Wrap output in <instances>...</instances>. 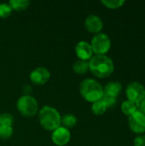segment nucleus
I'll list each match as a JSON object with an SVG mask.
<instances>
[{"mask_svg":"<svg viewBox=\"0 0 145 146\" xmlns=\"http://www.w3.org/2000/svg\"><path fill=\"white\" fill-rule=\"evenodd\" d=\"M89 70L98 78H107L115 70L114 62L106 55H95L90 59Z\"/></svg>","mask_w":145,"mask_h":146,"instance_id":"nucleus-1","label":"nucleus"},{"mask_svg":"<svg viewBox=\"0 0 145 146\" xmlns=\"http://www.w3.org/2000/svg\"><path fill=\"white\" fill-rule=\"evenodd\" d=\"M81 96L88 102H97L101 100L103 96V87L102 85L93 79L84 80L79 86Z\"/></svg>","mask_w":145,"mask_h":146,"instance_id":"nucleus-2","label":"nucleus"},{"mask_svg":"<svg viewBox=\"0 0 145 146\" xmlns=\"http://www.w3.org/2000/svg\"><path fill=\"white\" fill-rule=\"evenodd\" d=\"M40 125L48 131H54L60 127L62 117L56 109L45 105L39 111Z\"/></svg>","mask_w":145,"mask_h":146,"instance_id":"nucleus-3","label":"nucleus"},{"mask_svg":"<svg viewBox=\"0 0 145 146\" xmlns=\"http://www.w3.org/2000/svg\"><path fill=\"white\" fill-rule=\"evenodd\" d=\"M16 106L19 112L26 117H32L35 115L38 110L37 100L30 95L21 96L18 99Z\"/></svg>","mask_w":145,"mask_h":146,"instance_id":"nucleus-4","label":"nucleus"},{"mask_svg":"<svg viewBox=\"0 0 145 146\" xmlns=\"http://www.w3.org/2000/svg\"><path fill=\"white\" fill-rule=\"evenodd\" d=\"M90 44L93 53L96 55H105L111 47V40L106 33H99L92 38Z\"/></svg>","mask_w":145,"mask_h":146,"instance_id":"nucleus-5","label":"nucleus"},{"mask_svg":"<svg viewBox=\"0 0 145 146\" xmlns=\"http://www.w3.org/2000/svg\"><path fill=\"white\" fill-rule=\"evenodd\" d=\"M126 95L127 100L140 104L145 98V87L139 82H131L126 86Z\"/></svg>","mask_w":145,"mask_h":146,"instance_id":"nucleus-6","label":"nucleus"},{"mask_svg":"<svg viewBox=\"0 0 145 146\" xmlns=\"http://www.w3.org/2000/svg\"><path fill=\"white\" fill-rule=\"evenodd\" d=\"M128 126L131 131L137 134H141L145 132V115L140 110L136 111L128 118Z\"/></svg>","mask_w":145,"mask_h":146,"instance_id":"nucleus-7","label":"nucleus"},{"mask_svg":"<svg viewBox=\"0 0 145 146\" xmlns=\"http://www.w3.org/2000/svg\"><path fill=\"white\" fill-rule=\"evenodd\" d=\"M30 80L38 86L44 85L48 82L50 78V73L49 70L44 67H38L34 68L29 75Z\"/></svg>","mask_w":145,"mask_h":146,"instance_id":"nucleus-8","label":"nucleus"},{"mask_svg":"<svg viewBox=\"0 0 145 146\" xmlns=\"http://www.w3.org/2000/svg\"><path fill=\"white\" fill-rule=\"evenodd\" d=\"M52 141L54 144L59 146L66 145L71 139V133L70 131L64 127H59L56 130L53 131L51 135Z\"/></svg>","mask_w":145,"mask_h":146,"instance_id":"nucleus-9","label":"nucleus"},{"mask_svg":"<svg viewBox=\"0 0 145 146\" xmlns=\"http://www.w3.org/2000/svg\"><path fill=\"white\" fill-rule=\"evenodd\" d=\"M85 27L91 33H99L103 27V22L98 15H90L85 20Z\"/></svg>","mask_w":145,"mask_h":146,"instance_id":"nucleus-10","label":"nucleus"},{"mask_svg":"<svg viewBox=\"0 0 145 146\" xmlns=\"http://www.w3.org/2000/svg\"><path fill=\"white\" fill-rule=\"evenodd\" d=\"M75 53L79 60L88 61L92 57V49L90 43L86 41H79L75 46Z\"/></svg>","mask_w":145,"mask_h":146,"instance_id":"nucleus-11","label":"nucleus"},{"mask_svg":"<svg viewBox=\"0 0 145 146\" xmlns=\"http://www.w3.org/2000/svg\"><path fill=\"white\" fill-rule=\"evenodd\" d=\"M122 91V86L118 81H111L109 82L103 87V95L117 98Z\"/></svg>","mask_w":145,"mask_h":146,"instance_id":"nucleus-12","label":"nucleus"},{"mask_svg":"<svg viewBox=\"0 0 145 146\" xmlns=\"http://www.w3.org/2000/svg\"><path fill=\"white\" fill-rule=\"evenodd\" d=\"M139 105H140L139 104L129 100H126L121 104V110L126 115L130 116L136 111L139 110Z\"/></svg>","mask_w":145,"mask_h":146,"instance_id":"nucleus-13","label":"nucleus"},{"mask_svg":"<svg viewBox=\"0 0 145 146\" xmlns=\"http://www.w3.org/2000/svg\"><path fill=\"white\" fill-rule=\"evenodd\" d=\"M73 69L78 74H84L89 70V62L88 61L77 60L73 65Z\"/></svg>","mask_w":145,"mask_h":146,"instance_id":"nucleus-14","label":"nucleus"},{"mask_svg":"<svg viewBox=\"0 0 145 146\" xmlns=\"http://www.w3.org/2000/svg\"><path fill=\"white\" fill-rule=\"evenodd\" d=\"M9 4L12 8V9H15L16 11H21L26 9L30 5L29 0H10L9 2Z\"/></svg>","mask_w":145,"mask_h":146,"instance_id":"nucleus-15","label":"nucleus"},{"mask_svg":"<svg viewBox=\"0 0 145 146\" xmlns=\"http://www.w3.org/2000/svg\"><path fill=\"white\" fill-rule=\"evenodd\" d=\"M107 106L102 100H98L97 102H94L91 105V111L96 115H101L104 114L107 110Z\"/></svg>","mask_w":145,"mask_h":146,"instance_id":"nucleus-16","label":"nucleus"},{"mask_svg":"<svg viewBox=\"0 0 145 146\" xmlns=\"http://www.w3.org/2000/svg\"><path fill=\"white\" fill-rule=\"evenodd\" d=\"M62 123L64 127L68 129L73 127L77 124V118L75 117V115L72 114H66L62 118Z\"/></svg>","mask_w":145,"mask_h":146,"instance_id":"nucleus-17","label":"nucleus"},{"mask_svg":"<svg viewBox=\"0 0 145 146\" xmlns=\"http://www.w3.org/2000/svg\"><path fill=\"white\" fill-rule=\"evenodd\" d=\"M101 3L109 9H119L126 2L125 0H102Z\"/></svg>","mask_w":145,"mask_h":146,"instance_id":"nucleus-18","label":"nucleus"},{"mask_svg":"<svg viewBox=\"0 0 145 146\" xmlns=\"http://www.w3.org/2000/svg\"><path fill=\"white\" fill-rule=\"evenodd\" d=\"M14 122V117L9 113H3L0 115V126L12 127Z\"/></svg>","mask_w":145,"mask_h":146,"instance_id":"nucleus-19","label":"nucleus"},{"mask_svg":"<svg viewBox=\"0 0 145 146\" xmlns=\"http://www.w3.org/2000/svg\"><path fill=\"white\" fill-rule=\"evenodd\" d=\"M13 134V127L9 126H0V139H8Z\"/></svg>","mask_w":145,"mask_h":146,"instance_id":"nucleus-20","label":"nucleus"},{"mask_svg":"<svg viewBox=\"0 0 145 146\" xmlns=\"http://www.w3.org/2000/svg\"><path fill=\"white\" fill-rule=\"evenodd\" d=\"M12 8L9 3H0V18H7L11 15Z\"/></svg>","mask_w":145,"mask_h":146,"instance_id":"nucleus-21","label":"nucleus"},{"mask_svg":"<svg viewBox=\"0 0 145 146\" xmlns=\"http://www.w3.org/2000/svg\"><path fill=\"white\" fill-rule=\"evenodd\" d=\"M101 100L105 104L107 108H110V107H113L114 105L116 104L117 98H113V97H109V96L103 95Z\"/></svg>","mask_w":145,"mask_h":146,"instance_id":"nucleus-22","label":"nucleus"},{"mask_svg":"<svg viewBox=\"0 0 145 146\" xmlns=\"http://www.w3.org/2000/svg\"><path fill=\"white\" fill-rule=\"evenodd\" d=\"M134 146H145V135H138L134 139Z\"/></svg>","mask_w":145,"mask_h":146,"instance_id":"nucleus-23","label":"nucleus"},{"mask_svg":"<svg viewBox=\"0 0 145 146\" xmlns=\"http://www.w3.org/2000/svg\"><path fill=\"white\" fill-rule=\"evenodd\" d=\"M139 110L145 115V98H144V99L140 103V105H139Z\"/></svg>","mask_w":145,"mask_h":146,"instance_id":"nucleus-24","label":"nucleus"}]
</instances>
